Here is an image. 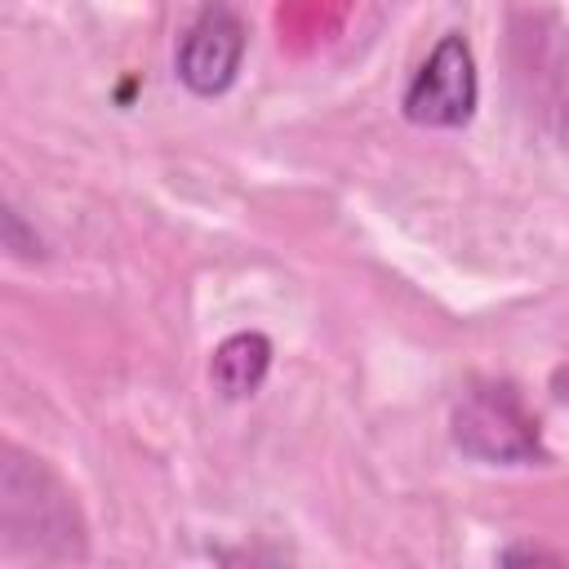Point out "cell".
I'll list each match as a JSON object with an SVG mask.
<instances>
[{"instance_id":"obj_1","label":"cell","mask_w":569,"mask_h":569,"mask_svg":"<svg viewBox=\"0 0 569 569\" xmlns=\"http://www.w3.org/2000/svg\"><path fill=\"white\" fill-rule=\"evenodd\" d=\"M453 445L476 462L525 467L542 458L538 422L525 409L520 391L507 382L471 387L453 409Z\"/></svg>"},{"instance_id":"obj_2","label":"cell","mask_w":569,"mask_h":569,"mask_svg":"<svg viewBox=\"0 0 569 569\" xmlns=\"http://www.w3.org/2000/svg\"><path fill=\"white\" fill-rule=\"evenodd\" d=\"M476 102H480V76L471 44L462 40V31H445L427 53V62L413 71L400 111L409 124L422 129H462L476 116Z\"/></svg>"},{"instance_id":"obj_4","label":"cell","mask_w":569,"mask_h":569,"mask_svg":"<svg viewBox=\"0 0 569 569\" xmlns=\"http://www.w3.org/2000/svg\"><path fill=\"white\" fill-rule=\"evenodd\" d=\"M271 369V342L267 333H231L227 342H218L213 360H209V382L213 391H222L227 400H244L262 387Z\"/></svg>"},{"instance_id":"obj_5","label":"cell","mask_w":569,"mask_h":569,"mask_svg":"<svg viewBox=\"0 0 569 569\" xmlns=\"http://www.w3.org/2000/svg\"><path fill=\"white\" fill-rule=\"evenodd\" d=\"M498 560L502 565H516V560H560V556L556 551H542V547H507Z\"/></svg>"},{"instance_id":"obj_3","label":"cell","mask_w":569,"mask_h":569,"mask_svg":"<svg viewBox=\"0 0 569 569\" xmlns=\"http://www.w3.org/2000/svg\"><path fill=\"white\" fill-rule=\"evenodd\" d=\"M244 62V22L227 0H209L178 40V80L196 98H218Z\"/></svg>"}]
</instances>
